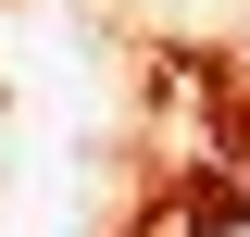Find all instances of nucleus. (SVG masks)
<instances>
[{"label": "nucleus", "instance_id": "f257e3e1", "mask_svg": "<svg viewBox=\"0 0 250 237\" xmlns=\"http://www.w3.org/2000/svg\"><path fill=\"white\" fill-rule=\"evenodd\" d=\"M225 237H250V212H238V225H225Z\"/></svg>", "mask_w": 250, "mask_h": 237}]
</instances>
